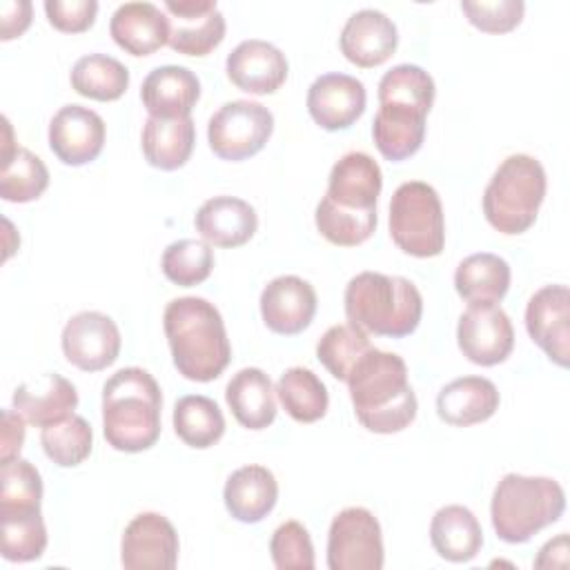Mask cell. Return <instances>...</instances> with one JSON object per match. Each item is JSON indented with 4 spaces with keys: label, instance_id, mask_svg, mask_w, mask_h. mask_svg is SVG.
Instances as JSON below:
<instances>
[{
    "label": "cell",
    "instance_id": "4dcf8cb0",
    "mask_svg": "<svg viewBox=\"0 0 570 570\" xmlns=\"http://www.w3.org/2000/svg\"><path fill=\"white\" fill-rule=\"evenodd\" d=\"M194 142H196V127L191 116H183V118L149 116L140 136L145 160L151 167L163 171L180 169L189 160L194 151Z\"/></svg>",
    "mask_w": 570,
    "mask_h": 570
},
{
    "label": "cell",
    "instance_id": "7bdbcfd3",
    "mask_svg": "<svg viewBox=\"0 0 570 570\" xmlns=\"http://www.w3.org/2000/svg\"><path fill=\"white\" fill-rule=\"evenodd\" d=\"M461 11L468 22L485 33H508L523 20L525 4L521 0H494V2H461Z\"/></svg>",
    "mask_w": 570,
    "mask_h": 570
},
{
    "label": "cell",
    "instance_id": "f546056e",
    "mask_svg": "<svg viewBox=\"0 0 570 570\" xmlns=\"http://www.w3.org/2000/svg\"><path fill=\"white\" fill-rule=\"evenodd\" d=\"M430 541L441 559L465 563L481 552L483 530L474 512L465 505H443L432 517Z\"/></svg>",
    "mask_w": 570,
    "mask_h": 570
},
{
    "label": "cell",
    "instance_id": "52a82bcc",
    "mask_svg": "<svg viewBox=\"0 0 570 570\" xmlns=\"http://www.w3.org/2000/svg\"><path fill=\"white\" fill-rule=\"evenodd\" d=\"M546 198L543 165L528 154L508 156L483 191L485 220L505 236L528 232Z\"/></svg>",
    "mask_w": 570,
    "mask_h": 570
},
{
    "label": "cell",
    "instance_id": "9a60e30c",
    "mask_svg": "<svg viewBox=\"0 0 570 570\" xmlns=\"http://www.w3.org/2000/svg\"><path fill=\"white\" fill-rule=\"evenodd\" d=\"M169 47L183 56H207L225 38V16L216 0H165Z\"/></svg>",
    "mask_w": 570,
    "mask_h": 570
},
{
    "label": "cell",
    "instance_id": "3957f363",
    "mask_svg": "<svg viewBox=\"0 0 570 570\" xmlns=\"http://www.w3.org/2000/svg\"><path fill=\"white\" fill-rule=\"evenodd\" d=\"M345 383L354 414L365 430L392 434L416 419V394L407 381V365L399 354L372 347Z\"/></svg>",
    "mask_w": 570,
    "mask_h": 570
},
{
    "label": "cell",
    "instance_id": "ffe728a7",
    "mask_svg": "<svg viewBox=\"0 0 570 570\" xmlns=\"http://www.w3.org/2000/svg\"><path fill=\"white\" fill-rule=\"evenodd\" d=\"M381 187L383 174L379 163L363 151H350L334 163L323 198L341 209L372 212L376 209Z\"/></svg>",
    "mask_w": 570,
    "mask_h": 570
},
{
    "label": "cell",
    "instance_id": "4316f807",
    "mask_svg": "<svg viewBox=\"0 0 570 570\" xmlns=\"http://www.w3.org/2000/svg\"><path fill=\"white\" fill-rule=\"evenodd\" d=\"M223 501L236 521L258 523L278 501L276 476L265 465H243L225 481Z\"/></svg>",
    "mask_w": 570,
    "mask_h": 570
},
{
    "label": "cell",
    "instance_id": "ab89813d",
    "mask_svg": "<svg viewBox=\"0 0 570 570\" xmlns=\"http://www.w3.org/2000/svg\"><path fill=\"white\" fill-rule=\"evenodd\" d=\"M167 281L180 287H191L203 283L214 269L212 245L196 238H180L167 245L160 261Z\"/></svg>",
    "mask_w": 570,
    "mask_h": 570
},
{
    "label": "cell",
    "instance_id": "e0dca14e",
    "mask_svg": "<svg viewBox=\"0 0 570 570\" xmlns=\"http://www.w3.org/2000/svg\"><path fill=\"white\" fill-rule=\"evenodd\" d=\"M365 102V85L347 73H323L307 89V111L327 131L352 127L363 116Z\"/></svg>",
    "mask_w": 570,
    "mask_h": 570
},
{
    "label": "cell",
    "instance_id": "60d3db41",
    "mask_svg": "<svg viewBox=\"0 0 570 570\" xmlns=\"http://www.w3.org/2000/svg\"><path fill=\"white\" fill-rule=\"evenodd\" d=\"M42 479L24 459H13L0 468V514L40 510Z\"/></svg>",
    "mask_w": 570,
    "mask_h": 570
},
{
    "label": "cell",
    "instance_id": "5b68a950",
    "mask_svg": "<svg viewBox=\"0 0 570 570\" xmlns=\"http://www.w3.org/2000/svg\"><path fill=\"white\" fill-rule=\"evenodd\" d=\"M345 316L356 327L376 336L403 338L423 316V298L416 285L403 276L361 272L345 287Z\"/></svg>",
    "mask_w": 570,
    "mask_h": 570
},
{
    "label": "cell",
    "instance_id": "7402d4cb",
    "mask_svg": "<svg viewBox=\"0 0 570 570\" xmlns=\"http://www.w3.org/2000/svg\"><path fill=\"white\" fill-rule=\"evenodd\" d=\"M196 232L214 247H240L258 227L254 207L236 196H214L205 200L194 216Z\"/></svg>",
    "mask_w": 570,
    "mask_h": 570
},
{
    "label": "cell",
    "instance_id": "d6a6232c",
    "mask_svg": "<svg viewBox=\"0 0 570 570\" xmlns=\"http://www.w3.org/2000/svg\"><path fill=\"white\" fill-rule=\"evenodd\" d=\"M174 430L185 445L205 450L225 434V416L209 396L187 394L174 405Z\"/></svg>",
    "mask_w": 570,
    "mask_h": 570
},
{
    "label": "cell",
    "instance_id": "f6af8a7d",
    "mask_svg": "<svg viewBox=\"0 0 570 570\" xmlns=\"http://www.w3.org/2000/svg\"><path fill=\"white\" fill-rule=\"evenodd\" d=\"M24 443V416L16 410H2V436H0V463H9L20 456Z\"/></svg>",
    "mask_w": 570,
    "mask_h": 570
},
{
    "label": "cell",
    "instance_id": "277c9868",
    "mask_svg": "<svg viewBox=\"0 0 570 570\" xmlns=\"http://www.w3.org/2000/svg\"><path fill=\"white\" fill-rule=\"evenodd\" d=\"M163 394L142 367H122L102 385V432L118 452H142L160 436Z\"/></svg>",
    "mask_w": 570,
    "mask_h": 570
},
{
    "label": "cell",
    "instance_id": "603a6c76",
    "mask_svg": "<svg viewBox=\"0 0 570 570\" xmlns=\"http://www.w3.org/2000/svg\"><path fill=\"white\" fill-rule=\"evenodd\" d=\"M140 98L154 118H183L191 114L200 98V80L180 65L156 67L142 80Z\"/></svg>",
    "mask_w": 570,
    "mask_h": 570
},
{
    "label": "cell",
    "instance_id": "ac0fdd59",
    "mask_svg": "<svg viewBox=\"0 0 570 570\" xmlns=\"http://www.w3.org/2000/svg\"><path fill=\"white\" fill-rule=\"evenodd\" d=\"M316 314V292L301 276H276L261 292L263 323L283 336L301 334Z\"/></svg>",
    "mask_w": 570,
    "mask_h": 570
},
{
    "label": "cell",
    "instance_id": "d590c367",
    "mask_svg": "<svg viewBox=\"0 0 570 570\" xmlns=\"http://www.w3.org/2000/svg\"><path fill=\"white\" fill-rule=\"evenodd\" d=\"M372 350L365 330L354 323L332 325L316 343V358L338 381H347L356 363Z\"/></svg>",
    "mask_w": 570,
    "mask_h": 570
},
{
    "label": "cell",
    "instance_id": "5bb4252c",
    "mask_svg": "<svg viewBox=\"0 0 570 570\" xmlns=\"http://www.w3.org/2000/svg\"><path fill=\"white\" fill-rule=\"evenodd\" d=\"M530 338L559 367L570 363V292L566 285H546L532 294L525 307Z\"/></svg>",
    "mask_w": 570,
    "mask_h": 570
},
{
    "label": "cell",
    "instance_id": "74e56055",
    "mask_svg": "<svg viewBox=\"0 0 570 570\" xmlns=\"http://www.w3.org/2000/svg\"><path fill=\"white\" fill-rule=\"evenodd\" d=\"M40 443L45 454L56 465L76 468L91 454L94 432L82 416L71 414L65 421L45 425L40 432Z\"/></svg>",
    "mask_w": 570,
    "mask_h": 570
},
{
    "label": "cell",
    "instance_id": "8992f818",
    "mask_svg": "<svg viewBox=\"0 0 570 570\" xmlns=\"http://www.w3.org/2000/svg\"><path fill=\"white\" fill-rule=\"evenodd\" d=\"M563 510L566 494L554 479L510 472L492 492L490 519L501 541L525 543L550 523H557Z\"/></svg>",
    "mask_w": 570,
    "mask_h": 570
},
{
    "label": "cell",
    "instance_id": "30bf717a",
    "mask_svg": "<svg viewBox=\"0 0 570 570\" xmlns=\"http://www.w3.org/2000/svg\"><path fill=\"white\" fill-rule=\"evenodd\" d=\"M381 523L367 508L341 510L327 532L330 570H381L383 568Z\"/></svg>",
    "mask_w": 570,
    "mask_h": 570
},
{
    "label": "cell",
    "instance_id": "e575fe53",
    "mask_svg": "<svg viewBox=\"0 0 570 570\" xmlns=\"http://www.w3.org/2000/svg\"><path fill=\"white\" fill-rule=\"evenodd\" d=\"M276 394L285 412L298 423L323 419L330 405L325 383L307 367L285 370L276 383Z\"/></svg>",
    "mask_w": 570,
    "mask_h": 570
},
{
    "label": "cell",
    "instance_id": "6da1fadb",
    "mask_svg": "<svg viewBox=\"0 0 570 570\" xmlns=\"http://www.w3.org/2000/svg\"><path fill=\"white\" fill-rule=\"evenodd\" d=\"M434 91L432 76L419 65L405 62L383 73L372 122V138L383 158L399 163L421 149Z\"/></svg>",
    "mask_w": 570,
    "mask_h": 570
},
{
    "label": "cell",
    "instance_id": "7c38bea8",
    "mask_svg": "<svg viewBox=\"0 0 570 570\" xmlns=\"http://www.w3.org/2000/svg\"><path fill=\"white\" fill-rule=\"evenodd\" d=\"M178 548V532L171 521L158 512H142L122 532L120 563L127 570H174Z\"/></svg>",
    "mask_w": 570,
    "mask_h": 570
},
{
    "label": "cell",
    "instance_id": "ee69618b",
    "mask_svg": "<svg viewBox=\"0 0 570 570\" xmlns=\"http://www.w3.org/2000/svg\"><path fill=\"white\" fill-rule=\"evenodd\" d=\"M45 13L53 29L62 33H82L94 24L98 13V2L96 0H47Z\"/></svg>",
    "mask_w": 570,
    "mask_h": 570
},
{
    "label": "cell",
    "instance_id": "d6986e66",
    "mask_svg": "<svg viewBox=\"0 0 570 570\" xmlns=\"http://www.w3.org/2000/svg\"><path fill=\"white\" fill-rule=\"evenodd\" d=\"M227 78L245 94L265 96L281 89L289 65L285 53L265 40H243L232 49L225 62Z\"/></svg>",
    "mask_w": 570,
    "mask_h": 570
},
{
    "label": "cell",
    "instance_id": "7a4b0ae2",
    "mask_svg": "<svg viewBox=\"0 0 570 570\" xmlns=\"http://www.w3.org/2000/svg\"><path fill=\"white\" fill-rule=\"evenodd\" d=\"M165 336L178 374L207 383L223 374L232 361V345L220 312L200 296H180L163 314Z\"/></svg>",
    "mask_w": 570,
    "mask_h": 570
},
{
    "label": "cell",
    "instance_id": "8d00e7d4",
    "mask_svg": "<svg viewBox=\"0 0 570 570\" xmlns=\"http://www.w3.org/2000/svg\"><path fill=\"white\" fill-rule=\"evenodd\" d=\"M2 557L13 563H27L42 557L47 548V528L40 510L2 512Z\"/></svg>",
    "mask_w": 570,
    "mask_h": 570
},
{
    "label": "cell",
    "instance_id": "44dd1931",
    "mask_svg": "<svg viewBox=\"0 0 570 570\" xmlns=\"http://www.w3.org/2000/svg\"><path fill=\"white\" fill-rule=\"evenodd\" d=\"M341 53L356 67H379L396 51L399 31L396 24L376 9H361L343 24Z\"/></svg>",
    "mask_w": 570,
    "mask_h": 570
},
{
    "label": "cell",
    "instance_id": "bcb514c9",
    "mask_svg": "<svg viewBox=\"0 0 570 570\" xmlns=\"http://www.w3.org/2000/svg\"><path fill=\"white\" fill-rule=\"evenodd\" d=\"M31 2H2L0 4V40H13L27 31L31 24Z\"/></svg>",
    "mask_w": 570,
    "mask_h": 570
},
{
    "label": "cell",
    "instance_id": "8fae6325",
    "mask_svg": "<svg viewBox=\"0 0 570 570\" xmlns=\"http://www.w3.org/2000/svg\"><path fill=\"white\" fill-rule=\"evenodd\" d=\"M456 343L470 363L483 367L499 365L514 347L510 316L497 303H472L459 316Z\"/></svg>",
    "mask_w": 570,
    "mask_h": 570
},
{
    "label": "cell",
    "instance_id": "1f68e13d",
    "mask_svg": "<svg viewBox=\"0 0 570 570\" xmlns=\"http://www.w3.org/2000/svg\"><path fill=\"white\" fill-rule=\"evenodd\" d=\"M510 265L505 258L479 252L463 258L454 272L456 294L468 303H499L510 289Z\"/></svg>",
    "mask_w": 570,
    "mask_h": 570
},
{
    "label": "cell",
    "instance_id": "f1b7e54d",
    "mask_svg": "<svg viewBox=\"0 0 570 570\" xmlns=\"http://www.w3.org/2000/svg\"><path fill=\"white\" fill-rule=\"evenodd\" d=\"M269 376L258 367L238 370L227 387L225 401L234 419L247 430H265L276 419V399Z\"/></svg>",
    "mask_w": 570,
    "mask_h": 570
},
{
    "label": "cell",
    "instance_id": "b9f144b4",
    "mask_svg": "<svg viewBox=\"0 0 570 570\" xmlns=\"http://www.w3.org/2000/svg\"><path fill=\"white\" fill-rule=\"evenodd\" d=\"M269 554L278 570H312L316 563L312 537L298 521H285L274 530Z\"/></svg>",
    "mask_w": 570,
    "mask_h": 570
},
{
    "label": "cell",
    "instance_id": "cb8c5ba5",
    "mask_svg": "<svg viewBox=\"0 0 570 570\" xmlns=\"http://www.w3.org/2000/svg\"><path fill=\"white\" fill-rule=\"evenodd\" d=\"M109 33L127 53L149 56L169 42V18L154 2H125L114 11Z\"/></svg>",
    "mask_w": 570,
    "mask_h": 570
},
{
    "label": "cell",
    "instance_id": "83f0119b",
    "mask_svg": "<svg viewBox=\"0 0 570 570\" xmlns=\"http://www.w3.org/2000/svg\"><path fill=\"white\" fill-rule=\"evenodd\" d=\"M4 142H2V165H0V196L7 203H31L45 194L49 187L47 165L29 149L13 142V131L7 118Z\"/></svg>",
    "mask_w": 570,
    "mask_h": 570
},
{
    "label": "cell",
    "instance_id": "d4e9b609",
    "mask_svg": "<svg viewBox=\"0 0 570 570\" xmlns=\"http://www.w3.org/2000/svg\"><path fill=\"white\" fill-rule=\"evenodd\" d=\"M76 405L78 392L60 374H40L33 381L20 383L13 392V410L38 428L65 421L73 414Z\"/></svg>",
    "mask_w": 570,
    "mask_h": 570
},
{
    "label": "cell",
    "instance_id": "9c48e42d",
    "mask_svg": "<svg viewBox=\"0 0 570 570\" xmlns=\"http://www.w3.org/2000/svg\"><path fill=\"white\" fill-rule=\"evenodd\" d=\"M274 131L272 111L254 100L225 102L207 125V140L220 160H245L258 154Z\"/></svg>",
    "mask_w": 570,
    "mask_h": 570
},
{
    "label": "cell",
    "instance_id": "f35d334b",
    "mask_svg": "<svg viewBox=\"0 0 570 570\" xmlns=\"http://www.w3.org/2000/svg\"><path fill=\"white\" fill-rule=\"evenodd\" d=\"M316 229L325 240L338 247H356L365 243L376 229V209L372 212H350L321 198L314 214Z\"/></svg>",
    "mask_w": 570,
    "mask_h": 570
},
{
    "label": "cell",
    "instance_id": "2e32d148",
    "mask_svg": "<svg viewBox=\"0 0 570 570\" xmlns=\"http://www.w3.org/2000/svg\"><path fill=\"white\" fill-rule=\"evenodd\" d=\"M49 147L65 165H87L105 147V120L89 107L65 105L49 122Z\"/></svg>",
    "mask_w": 570,
    "mask_h": 570
},
{
    "label": "cell",
    "instance_id": "484cf974",
    "mask_svg": "<svg viewBox=\"0 0 570 570\" xmlns=\"http://www.w3.org/2000/svg\"><path fill=\"white\" fill-rule=\"evenodd\" d=\"M497 385L483 376H461L443 385L436 396V414L448 425L468 428L488 421L499 410Z\"/></svg>",
    "mask_w": 570,
    "mask_h": 570
},
{
    "label": "cell",
    "instance_id": "ba28073f",
    "mask_svg": "<svg viewBox=\"0 0 570 570\" xmlns=\"http://www.w3.org/2000/svg\"><path fill=\"white\" fill-rule=\"evenodd\" d=\"M390 236L394 245L416 258H432L445 245V216L436 189L423 180L396 187L390 200Z\"/></svg>",
    "mask_w": 570,
    "mask_h": 570
},
{
    "label": "cell",
    "instance_id": "4fadbf2b",
    "mask_svg": "<svg viewBox=\"0 0 570 570\" xmlns=\"http://www.w3.org/2000/svg\"><path fill=\"white\" fill-rule=\"evenodd\" d=\"M65 358L82 372H100L120 354V330L102 312H80L62 330Z\"/></svg>",
    "mask_w": 570,
    "mask_h": 570
},
{
    "label": "cell",
    "instance_id": "836d02e7",
    "mask_svg": "<svg viewBox=\"0 0 570 570\" xmlns=\"http://www.w3.org/2000/svg\"><path fill=\"white\" fill-rule=\"evenodd\" d=\"M71 87L85 98L111 102L127 91L129 69L111 56L89 53L76 60L71 69Z\"/></svg>",
    "mask_w": 570,
    "mask_h": 570
}]
</instances>
